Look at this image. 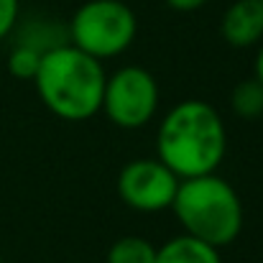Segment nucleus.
Here are the masks:
<instances>
[{"label": "nucleus", "instance_id": "9b49d317", "mask_svg": "<svg viewBox=\"0 0 263 263\" xmlns=\"http://www.w3.org/2000/svg\"><path fill=\"white\" fill-rule=\"evenodd\" d=\"M39 64H41V51H36L33 46L15 44L13 51L8 54V72H10L15 80L33 82V77H36V72H39Z\"/></svg>", "mask_w": 263, "mask_h": 263}, {"label": "nucleus", "instance_id": "f03ea898", "mask_svg": "<svg viewBox=\"0 0 263 263\" xmlns=\"http://www.w3.org/2000/svg\"><path fill=\"white\" fill-rule=\"evenodd\" d=\"M105 77L102 62L72 44H59L41 54L33 85L46 110L62 120L82 123L100 112Z\"/></svg>", "mask_w": 263, "mask_h": 263}, {"label": "nucleus", "instance_id": "6e6552de", "mask_svg": "<svg viewBox=\"0 0 263 263\" xmlns=\"http://www.w3.org/2000/svg\"><path fill=\"white\" fill-rule=\"evenodd\" d=\"M154 263H222V258L217 248L184 233V235L166 240L161 248H156Z\"/></svg>", "mask_w": 263, "mask_h": 263}, {"label": "nucleus", "instance_id": "0eeeda50", "mask_svg": "<svg viewBox=\"0 0 263 263\" xmlns=\"http://www.w3.org/2000/svg\"><path fill=\"white\" fill-rule=\"evenodd\" d=\"M220 31L235 49L256 46L263 39V0H235L222 13Z\"/></svg>", "mask_w": 263, "mask_h": 263}, {"label": "nucleus", "instance_id": "4468645a", "mask_svg": "<svg viewBox=\"0 0 263 263\" xmlns=\"http://www.w3.org/2000/svg\"><path fill=\"white\" fill-rule=\"evenodd\" d=\"M253 77L263 85V46L258 49V57H256V74H253Z\"/></svg>", "mask_w": 263, "mask_h": 263}, {"label": "nucleus", "instance_id": "7ed1b4c3", "mask_svg": "<svg viewBox=\"0 0 263 263\" xmlns=\"http://www.w3.org/2000/svg\"><path fill=\"white\" fill-rule=\"evenodd\" d=\"M172 210L186 235L217 251L235 243L243 230V202L235 186L215 172L181 179Z\"/></svg>", "mask_w": 263, "mask_h": 263}, {"label": "nucleus", "instance_id": "20e7f679", "mask_svg": "<svg viewBox=\"0 0 263 263\" xmlns=\"http://www.w3.org/2000/svg\"><path fill=\"white\" fill-rule=\"evenodd\" d=\"M138 33V21L123 0H87L82 3L67 28L72 46L97 62L123 54Z\"/></svg>", "mask_w": 263, "mask_h": 263}, {"label": "nucleus", "instance_id": "9d476101", "mask_svg": "<svg viewBox=\"0 0 263 263\" xmlns=\"http://www.w3.org/2000/svg\"><path fill=\"white\" fill-rule=\"evenodd\" d=\"M156 261V246L141 235H125L115 240L107 251L105 263H154Z\"/></svg>", "mask_w": 263, "mask_h": 263}, {"label": "nucleus", "instance_id": "ddd939ff", "mask_svg": "<svg viewBox=\"0 0 263 263\" xmlns=\"http://www.w3.org/2000/svg\"><path fill=\"white\" fill-rule=\"evenodd\" d=\"M172 10H179V13H192V10H199L207 0H164Z\"/></svg>", "mask_w": 263, "mask_h": 263}, {"label": "nucleus", "instance_id": "1a4fd4ad", "mask_svg": "<svg viewBox=\"0 0 263 263\" xmlns=\"http://www.w3.org/2000/svg\"><path fill=\"white\" fill-rule=\"evenodd\" d=\"M230 110L240 120H258L263 115V85L256 77L235 85L230 95Z\"/></svg>", "mask_w": 263, "mask_h": 263}, {"label": "nucleus", "instance_id": "f8f14e48", "mask_svg": "<svg viewBox=\"0 0 263 263\" xmlns=\"http://www.w3.org/2000/svg\"><path fill=\"white\" fill-rule=\"evenodd\" d=\"M18 13H21L18 0H0V41L13 33V28L18 23Z\"/></svg>", "mask_w": 263, "mask_h": 263}, {"label": "nucleus", "instance_id": "423d86ee", "mask_svg": "<svg viewBox=\"0 0 263 263\" xmlns=\"http://www.w3.org/2000/svg\"><path fill=\"white\" fill-rule=\"evenodd\" d=\"M179 181L161 159H136L120 169L118 194L136 212H161L172 207Z\"/></svg>", "mask_w": 263, "mask_h": 263}, {"label": "nucleus", "instance_id": "f257e3e1", "mask_svg": "<svg viewBox=\"0 0 263 263\" xmlns=\"http://www.w3.org/2000/svg\"><path fill=\"white\" fill-rule=\"evenodd\" d=\"M156 151L179 179L212 174L228 151L225 123L210 102L184 100L159 123Z\"/></svg>", "mask_w": 263, "mask_h": 263}, {"label": "nucleus", "instance_id": "39448f33", "mask_svg": "<svg viewBox=\"0 0 263 263\" xmlns=\"http://www.w3.org/2000/svg\"><path fill=\"white\" fill-rule=\"evenodd\" d=\"M100 110L112 125L125 130L148 125L159 110L156 77L143 67H120L105 77Z\"/></svg>", "mask_w": 263, "mask_h": 263}]
</instances>
